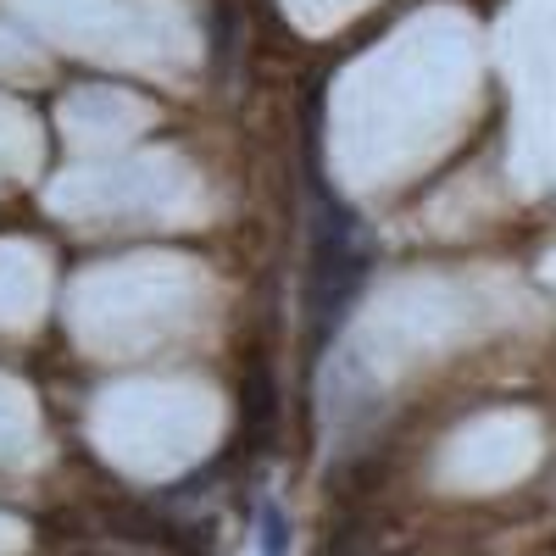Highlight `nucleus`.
<instances>
[{"label": "nucleus", "mask_w": 556, "mask_h": 556, "mask_svg": "<svg viewBox=\"0 0 556 556\" xmlns=\"http://www.w3.org/2000/svg\"><path fill=\"white\" fill-rule=\"evenodd\" d=\"M278 551H285V518L267 513V556H278Z\"/></svg>", "instance_id": "f257e3e1"}]
</instances>
